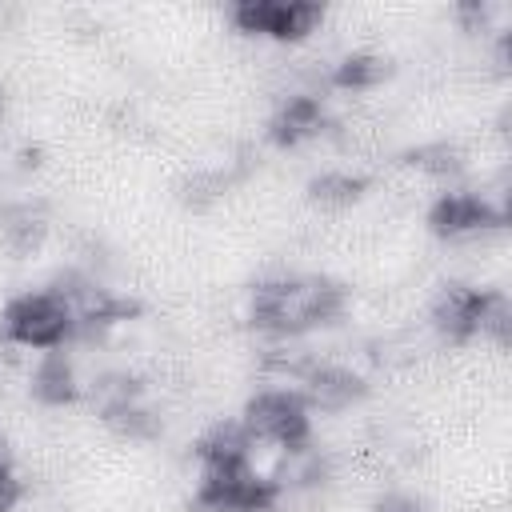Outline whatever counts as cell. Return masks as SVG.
Listing matches in <instances>:
<instances>
[{
    "label": "cell",
    "instance_id": "obj_1",
    "mask_svg": "<svg viewBox=\"0 0 512 512\" xmlns=\"http://www.w3.org/2000/svg\"><path fill=\"white\" fill-rule=\"evenodd\" d=\"M344 288L328 276H272L252 288L248 320L268 336H300L344 312Z\"/></svg>",
    "mask_w": 512,
    "mask_h": 512
},
{
    "label": "cell",
    "instance_id": "obj_2",
    "mask_svg": "<svg viewBox=\"0 0 512 512\" xmlns=\"http://www.w3.org/2000/svg\"><path fill=\"white\" fill-rule=\"evenodd\" d=\"M0 332L4 340L20 344V348H40V352H52L60 348L76 324H72V312L68 304L56 296V292H20L8 300L4 316H0Z\"/></svg>",
    "mask_w": 512,
    "mask_h": 512
},
{
    "label": "cell",
    "instance_id": "obj_3",
    "mask_svg": "<svg viewBox=\"0 0 512 512\" xmlns=\"http://www.w3.org/2000/svg\"><path fill=\"white\" fill-rule=\"evenodd\" d=\"M280 488L272 476L256 472L252 464H224L204 468L196 484V512H268L276 504Z\"/></svg>",
    "mask_w": 512,
    "mask_h": 512
},
{
    "label": "cell",
    "instance_id": "obj_4",
    "mask_svg": "<svg viewBox=\"0 0 512 512\" xmlns=\"http://www.w3.org/2000/svg\"><path fill=\"white\" fill-rule=\"evenodd\" d=\"M248 436L256 444H276L280 452H292V448H304L308 444V432H312V416H308V404L300 392H288V388H268V392H256L244 408V420Z\"/></svg>",
    "mask_w": 512,
    "mask_h": 512
},
{
    "label": "cell",
    "instance_id": "obj_5",
    "mask_svg": "<svg viewBox=\"0 0 512 512\" xmlns=\"http://www.w3.org/2000/svg\"><path fill=\"white\" fill-rule=\"evenodd\" d=\"M504 212L484 200L480 192H440L428 208V228L448 240V244H472V240H488L492 232L504 228Z\"/></svg>",
    "mask_w": 512,
    "mask_h": 512
},
{
    "label": "cell",
    "instance_id": "obj_6",
    "mask_svg": "<svg viewBox=\"0 0 512 512\" xmlns=\"http://www.w3.org/2000/svg\"><path fill=\"white\" fill-rule=\"evenodd\" d=\"M48 292H56L68 304L76 332H104L108 324H120L136 312V300L116 296L112 288H104L88 272H64V276H56V284Z\"/></svg>",
    "mask_w": 512,
    "mask_h": 512
},
{
    "label": "cell",
    "instance_id": "obj_7",
    "mask_svg": "<svg viewBox=\"0 0 512 512\" xmlns=\"http://www.w3.org/2000/svg\"><path fill=\"white\" fill-rule=\"evenodd\" d=\"M324 20L316 0H240L232 4V24L248 36L272 40H304Z\"/></svg>",
    "mask_w": 512,
    "mask_h": 512
},
{
    "label": "cell",
    "instance_id": "obj_8",
    "mask_svg": "<svg viewBox=\"0 0 512 512\" xmlns=\"http://www.w3.org/2000/svg\"><path fill=\"white\" fill-rule=\"evenodd\" d=\"M484 296L488 288H476V284H444L432 300V332L448 344H464L476 336V324H480V308H484Z\"/></svg>",
    "mask_w": 512,
    "mask_h": 512
},
{
    "label": "cell",
    "instance_id": "obj_9",
    "mask_svg": "<svg viewBox=\"0 0 512 512\" xmlns=\"http://www.w3.org/2000/svg\"><path fill=\"white\" fill-rule=\"evenodd\" d=\"M300 384H304V404L320 408V412H344L368 392L360 372H352L344 364H324V360H316Z\"/></svg>",
    "mask_w": 512,
    "mask_h": 512
},
{
    "label": "cell",
    "instance_id": "obj_10",
    "mask_svg": "<svg viewBox=\"0 0 512 512\" xmlns=\"http://www.w3.org/2000/svg\"><path fill=\"white\" fill-rule=\"evenodd\" d=\"M324 128H328V116H324L320 96L316 92H292L276 104V112L268 120V140L280 148H296Z\"/></svg>",
    "mask_w": 512,
    "mask_h": 512
},
{
    "label": "cell",
    "instance_id": "obj_11",
    "mask_svg": "<svg viewBox=\"0 0 512 512\" xmlns=\"http://www.w3.org/2000/svg\"><path fill=\"white\" fill-rule=\"evenodd\" d=\"M48 236V212L36 200H12L0 208V244L12 256H28Z\"/></svg>",
    "mask_w": 512,
    "mask_h": 512
},
{
    "label": "cell",
    "instance_id": "obj_12",
    "mask_svg": "<svg viewBox=\"0 0 512 512\" xmlns=\"http://www.w3.org/2000/svg\"><path fill=\"white\" fill-rule=\"evenodd\" d=\"M256 440L240 420H220L196 440V460L200 468H224V464H248Z\"/></svg>",
    "mask_w": 512,
    "mask_h": 512
},
{
    "label": "cell",
    "instance_id": "obj_13",
    "mask_svg": "<svg viewBox=\"0 0 512 512\" xmlns=\"http://www.w3.org/2000/svg\"><path fill=\"white\" fill-rule=\"evenodd\" d=\"M32 396H36L40 404H52V408L72 404V400L80 396L76 364H72L60 348H52V352H44V356L36 360V368H32Z\"/></svg>",
    "mask_w": 512,
    "mask_h": 512
},
{
    "label": "cell",
    "instance_id": "obj_14",
    "mask_svg": "<svg viewBox=\"0 0 512 512\" xmlns=\"http://www.w3.org/2000/svg\"><path fill=\"white\" fill-rule=\"evenodd\" d=\"M464 160H468L464 148L452 140H428V144L404 152V168L424 176V180H452L464 172Z\"/></svg>",
    "mask_w": 512,
    "mask_h": 512
},
{
    "label": "cell",
    "instance_id": "obj_15",
    "mask_svg": "<svg viewBox=\"0 0 512 512\" xmlns=\"http://www.w3.org/2000/svg\"><path fill=\"white\" fill-rule=\"evenodd\" d=\"M388 72H392V64L384 56H376V52H352V56H344L332 68V84L344 88V92H368V88L384 84Z\"/></svg>",
    "mask_w": 512,
    "mask_h": 512
},
{
    "label": "cell",
    "instance_id": "obj_16",
    "mask_svg": "<svg viewBox=\"0 0 512 512\" xmlns=\"http://www.w3.org/2000/svg\"><path fill=\"white\" fill-rule=\"evenodd\" d=\"M364 188H368V180H364V176H356V172H344V168H332V172H320V176H312V184H308V196H312V204L340 212V208L356 204V200L364 196Z\"/></svg>",
    "mask_w": 512,
    "mask_h": 512
},
{
    "label": "cell",
    "instance_id": "obj_17",
    "mask_svg": "<svg viewBox=\"0 0 512 512\" xmlns=\"http://www.w3.org/2000/svg\"><path fill=\"white\" fill-rule=\"evenodd\" d=\"M100 420H104L116 436H124V440H148V436H156V428H160V416L144 404V396L104 408V412H100Z\"/></svg>",
    "mask_w": 512,
    "mask_h": 512
},
{
    "label": "cell",
    "instance_id": "obj_18",
    "mask_svg": "<svg viewBox=\"0 0 512 512\" xmlns=\"http://www.w3.org/2000/svg\"><path fill=\"white\" fill-rule=\"evenodd\" d=\"M476 336L492 340L496 348H508V340H512V304H508V296H504V292H492V288H488L484 308H480Z\"/></svg>",
    "mask_w": 512,
    "mask_h": 512
},
{
    "label": "cell",
    "instance_id": "obj_19",
    "mask_svg": "<svg viewBox=\"0 0 512 512\" xmlns=\"http://www.w3.org/2000/svg\"><path fill=\"white\" fill-rule=\"evenodd\" d=\"M20 496H24V484H20V476L12 472V464L0 468V512H12V508L20 504Z\"/></svg>",
    "mask_w": 512,
    "mask_h": 512
},
{
    "label": "cell",
    "instance_id": "obj_20",
    "mask_svg": "<svg viewBox=\"0 0 512 512\" xmlns=\"http://www.w3.org/2000/svg\"><path fill=\"white\" fill-rule=\"evenodd\" d=\"M376 512H424V508H420V500H412L404 492H388L376 500Z\"/></svg>",
    "mask_w": 512,
    "mask_h": 512
},
{
    "label": "cell",
    "instance_id": "obj_21",
    "mask_svg": "<svg viewBox=\"0 0 512 512\" xmlns=\"http://www.w3.org/2000/svg\"><path fill=\"white\" fill-rule=\"evenodd\" d=\"M12 464V448H8V440L0 436V468H8Z\"/></svg>",
    "mask_w": 512,
    "mask_h": 512
},
{
    "label": "cell",
    "instance_id": "obj_22",
    "mask_svg": "<svg viewBox=\"0 0 512 512\" xmlns=\"http://www.w3.org/2000/svg\"><path fill=\"white\" fill-rule=\"evenodd\" d=\"M0 116H4V92H0Z\"/></svg>",
    "mask_w": 512,
    "mask_h": 512
}]
</instances>
